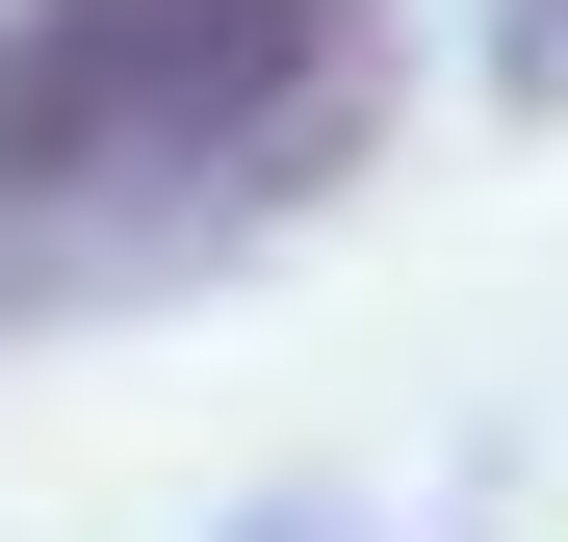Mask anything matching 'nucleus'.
Listing matches in <instances>:
<instances>
[{
  "instance_id": "f03ea898",
  "label": "nucleus",
  "mask_w": 568,
  "mask_h": 542,
  "mask_svg": "<svg viewBox=\"0 0 568 542\" xmlns=\"http://www.w3.org/2000/svg\"><path fill=\"white\" fill-rule=\"evenodd\" d=\"M491 78H517V104H568V0H491Z\"/></svg>"
},
{
  "instance_id": "f257e3e1",
  "label": "nucleus",
  "mask_w": 568,
  "mask_h": 542,
  "mask_svg": "<svg viewBox=\"0 0 568 542\" xmlns=\"http://www.w3.org/2000/svg\"><path fill=\"white\" fill-rule=\"evenodd\" d=\"M388 0H0V285L27 258H207L362 181Z\"/></svg>"
}]
</instances>
